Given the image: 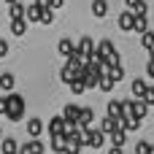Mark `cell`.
<instances>
[{
    "label": "cell",
    "instance_id": "cell-17",
    "mask_svg": "<svg viewBox=\"0 0 154 154\" xmlns=\"http://www.w3.org/2000/svg\"><path fill=\"white\" fill-rule=\"evenodd\" d=\"M24 11H27V5H24V3H19V0H16V3H11V5H8L11 22H14V19H24Z\"/></svg>",
    "mask_w": 154,
    "mask_h": 154
},
{
    "label": "cell",
    "instance_id": "cell-13",
    "mask_svg": "<svg viewBox=\"0 0 154 154\" xmlns=\"http://www.w3.org/2000/svg\"><path fill=\"white\" fill-rule=\"evenodd\" d=\"M19 154H43V143L35 138V141H30V143H22L19 146Z\"/></svg>",
    "mask_w": 154,
    "mask_h": 154
},
{
    "label": "cell",
    "instance_id": "cell-27",
    "mask_svg": "<svg viewBox=\"0 0 154 154\" xmlns=\"http://www.w3.org/2000/svg\"><path fill=\"white\" fill-rule=\"evenodd\" d=\"M125 143H127V133H125V130H116V133L111 135V146H116V149H122Z\"/></svg>",
    "mask_w": 154,
    "mask_h": 154
},
{
    "label": "cell",
    "instance_id": "cell-2",
    "mask_svg": "<svg viewBox=\"0 0 154 154\" xmlns=\"http://www.w3.org/2000/svg\"><path fill=\"white\" fill-rule=\"evenodd\" d=\"M125 108H127V116H133L138 122H143V116L149 114V106L143 100H125Z\"/></svg>",
    "mask_w": 154,
    "mask_h": 154
},
{
    "label": "cell",
    "instance_id": "cell-14",
    "mask_svg": "<svg viewBox=\"0 0 154 154\" xmlns=\"http://www.w3.org/2000/svg\"><path fill=\"white\" fill-rule=\"evenodd\" d=\"M97 54H100L103 60H111V57L116 54V49H114L111 41H100V43H97Z\"/></svg>",
    "mask_w": 154,
    "mask_h": 154
},
{
    "label": "cell",
    "instance_id": "cell-32",
    "mask_svg": "<svg viewBox=\"0 0 154 154\" xmlns=\"http://www.w3.org/2000/svg\"><path fill=\"white\" fill-rule=\"evenodd\" d=\"M41 22H43V24H51V22H54V11H51V8H43V14H41Z\"/></svg>",
    "mask_w": 154,
    "mask_h": 154
},
{
    "label": "cell",
    "instance_id": "cell-30",
    "mask_svg": "<svg viewBox=\"0 0 154 154\" xmlns=\"http://www.w3.org/2000/svg\"><path fill=\"white\" fill-rule=\"evenodd\" d=\"M149 152H152V143H146V141L135 143V154H149Z\"/></svg>",
    "mask_w": 154,
    "mask_h": 154
},
{
    "label": "cell",
    "instance_id": "cell-8",
    "mask_svg": "<svg viewBox=\"0 0 154 154\" xmlns=\"http://www.w3.org/2000/svg\"><path fill=\"white\" fill-rule=\"evenodd\" d=\"M119 27H122L125 32H130V30L135 27V11H130V8L122 11V14H119Z\"/></svg>",
    "mask_w": 154,
    "mask_h": 154
},
{
    "label": "cell",
    "instance_id": "cell-39",
    "mask_svg": "<svg viewBox=\"0 0 154 154\" xmlns=\"http://www.w3.org/2000/svg\"><path fill=\"white\" fill-rule=\"evenodd\" d=\"M125 3H127V8H130V11H135V5H138L141 0H125Z\"/></svg>",
    "mask_w": 154,
    "mask_h": 154
},
{
    "label": "cell",
    "instance_id": "cell-31",
    "mask_svg": "<svg viewBox=\"0 0 154 154\" xmlns=\"http://www.w3.org/2000/svg\"><path fill=\"white\" fill-rule=\"evenodd\" d=\"M146 106H154V87H146V92H143V97H141Z\"/></svg>",
    "mask_w": 154,
    "mask_h": 154
},
{
    "label": "cell",
    "instance_id": "cell-5",
    "mask_svg": "<svg viewBox=\"0 0 154 154\" xmlns=\"http://www.w3.org/2000/svg\"><path fill=\"white\" fill-rule=\"evenodd\" d=\"M95 49H97V46H95V41H92V38H89V35H81V41H79V43H76V51H79V54H81V57H84V60H89V57H92V51H95Z\"/></svg>",
    "mask_w": 154,
    "mask_h": 154
},
{
    "label": "cell",
    "instance_id": "cell-18",
    "mask_svg": "<svg viewBox=\"0 0 154 154\" xmlns=\"http://www.w3.org/2000/svg\"><path fill=\"white\" fill-rule=\"evenodd\" d=\"M14 84H16L14 73H3V76H0V89H3L5 95H11V92H14Z\"/></svg>",
    "mask_w": 154,
    "mask_h": 154
},
{
    "label": "cell",
    "instance_id": "cell-22",
    "mask_svg": "<svg viewBox=\"0 0 154 154\" xmlns=\"http://www.w3.org/2000/svg\"><path fill=\"white\" fill-rule=\"evenodd\" d=\"M119 125H122L125 133H133V130H138L143 122H138V119H133V116H125V119H119Z\"/></svg>",
    "mask_w": 154,
    "mask_h": 154
},
{
    "label": "cell",
    "instance_id": "cell-12",
    "mask_svg": "<svg viewBox=\"0 0 154 154\" xmlns=\"http://www.w3.org/2000/svg\"><path fill=\"white\" fill-rule=\"evenodd\" d=\"M65 133V119L62 116H51L49 119V135H62Z\"/></svg>",
    "mask_w": 154,
    "mask_h": 154
},
{
    "label": "cell",
    "instance_id": "cell-9",
    "mask_svg": "<svg viewBox=\"0 0 154 154\" xmlns=\"http://www.w3.org/2000/svg\"><path fill=\"white\" fill-rule=\"evenodd\" d=\"M79 116H81V108H79L76 103H68L65 111H62V119L70 122V125H79Z\"/></svg>",
    "mask_w": 154,
    "mask_h": 154
},
{
    "label": "cell",
    "instance_id": "cell-23",
    "mask_svg": "<svg viewBox=\"0 0 154 154\" xmlns=\"http://www.w3.org/2000/svg\"><path fill=\"white\" fill-rule=\"evenodd\" d=\"M138 35H143V32H149V19L146 16H141V14H135V27H133Z\"/></svg>",
    "mask_w": 154,
    "mask_h": 154
},
{
    "label": "cell",
    "instance_id": "cell-28",
    "mask_svg": "<svg viewBox=\"0 0 154 154\" xmlns=\"http://www.w3.org/2000/svg\"><path fill=\"white\" fill-rule=\"evenodd\" d=\"M114 87H116V81H114L111 76H103V79H100V87H97V89H100V92H111Z\"/></svg>",
    "mask_w": 154,
    "mask_h": 154
},
{
    "label": "cell",
    "instance_id": "cell-33",
    "mask_svg": "<svg viewBox=\"0 0 154 154\" xmlns=\"http://www.w3.org/2000/svg\"><path fill=\"white\" fill-rule=\"evenodd\" d=\"M65 154H81V143H73V141H68V146H65Z\"/></svg>",
    "mask_w": 154,
    "mask_h": 154
},
{
    "label": "cell",
    "instance_id": "cell-26",
    "mask_svg": "<svg viewBox=\"0 0 154 154\" xmlns=\"http://www.w3.org/2000/svg\"><path fill=\"white\" fill-rule=\"evenodd\" d=\"M60 79H62V84H68V87H70L73 81H79V76H76V73H73V70H70L68 65H65V68L60 70Z\"/></svg>",
    "mask_w": 154,
    "mask_h": 154
},
{
    "label": "cell",
    "instance_id": "cell-35",
    "mask_svg": "<svg viewBox=\"0 0 154 154\" xmlns=\"http://www.w3.org/2000/svg\"><path fill=\"white\" fill-rule=\"evenodd\" d=\"M41 3H43L46 8H51V11H57V8H62V3H65V0H41Z\"/></svg>",
    "mask_w": 154,
    "mask_h": 154
},
{
    "label": "cell",
    "instance_id": "cell-24",
    "mask_svg": "<svg viewBox=\"0 0 154 154\" xmlns=\"http://www.w3.org/2000/svg\"><path fill=\"white\" fill-rule=\"evenodd\" d=\"M141 46H143V49H146V51H149V54L154 57V32H152V30L141 35Z\"/></svg>",
    "mask_w": 154,
    "mask_h": 154
},
{
    "label": "cell",
    "instance_id": "cell-36",
    "mask_svg": "<svg viewBox=\"0 0 154 154\" xmlns=\"http://www.w3.org/2000/svg\"><path fill=\"white\" fill-rule=\"evenodd\" d=\"M5 57H8V41L0 38V60H5Z\"/></svg>",
    "mask_w": 154,
    "mask_h": 154
},
{
    "label": "cell",
    "instance_id": "cell-15",
    "mask_svg": "<svg viewBox=\"0 0 154 154\" xmlns=\"http://www.w3.org/2000/svg\"><path fill=\"white\" fill-rule=\"evenodd\" d=\"M51 152L54 154H65V146H68V138L65 135H51Z\"/></svg>",
    "mask_w": 154,
    "mask_h": 154
},
{
    "label": "cell",
    "instance_id": "cell-37",
    "mask_svg": "<svg viewBox=\"0 0 154 154\" xmlns=\"http://www.w3.org/2000/svg\"><path fill=\"white\" fill-rule=\"evenodd\" d=\"M146 11H149V5H146V0H141V3L135 5V14H141V16H146Z\"/></svg>",
    "mask_w": 154,
    "mask_h": 154
},
{
    "label": "cell",
    "instance_id": "cell-11",
    "mask_svg": "<svg viewBox=\"0 0 154 154\" xmlns=\"http://www.w3.org/2000/svg\"><path fill=\"white\" fill-rule=\"evenodd\" d=\"M92 122H95V111H92V108H81L79 127H81V130H89V127H92Z\"/></svg>",
    "mask_w": 154,
    "mask_h": 154
},
{
    "label": "cell",
    "instance_id": "cell-42",
    "mask_svg": "<svg viewBox=\"0 0 154 154\" xmlns=\"http://www.w3.org/2000/svg\"><path fill=\"white\" fill-rule=\"evenodd\" d=\"M149 154H154V143H152V152H149Z\"/></svg>",
    "mask_w": 154,
    "mask_h": 154
},
{
    "label": "cell",
    "instance_id": "cell-29",
    "mask_svg": "<svg viewBox=\"0 0 154 154\" xmlns=\"http://www.w3.org/2000/svg\"><path fill=\"white\" fill-rule=\"evenodd\" d=\"M108 76H111V79L119 84V81L125 79V68H122V65H116V68H111V70H108Z\"/></svg>",
    "mask_w": 154,
    "mask_h": 154
},
{
    "label": "cell",
    "instance_id": "cell-20",
    "mask_svg": "<svg viewBox=\"0 0 154 154\" xmlns=\"http://www.w3.org/2000/svg\"><path fill=\"white\" fill-rule=\"evenodd\" d=\"M92 14H95L97 19H103V16L108 14V0H92Z\"/></svg>",
    "mask_w": 154,
    "mask_h": 154
},
{
    "label": "cell",
    "instance_id": "cell-25",
    "mask_svg": "<svg viewBox=\"0 0 154 154\" xmlns=\"http://www.w3.org/2000/svg\"><path fill=\"white\" fill-rule=\"evenodd\" d=\"M11 32L14 35H24L27 32V19H14L11 22Z\"/></svg>",
    "mask_w": 154,
    "mask_h": 154
},
{
    "label": "cell",
    "instance_id": "cell-41",
    "mask_svg": "<svg viewBox=\"0 0 154 154\" xmlns=\"http://www.w3.org/2000/svg\"><path fill=\"white\" fill-rule=\"evenodd\" d=\"M5 3H8V5H11V3H16V0H5Z\"/></svg>",
    "mask_w": 154,
    "mask_h": 154
},
{
    "label": "cell",
    "instance_id": "cell-16",
    "mask_svg": "<svg viewBox=\"0 0 154 154\" xmlns=\"http://www.w3.org/2000/svg\"><path fill=\"white\" fill-rule=\"evenodd\" d=\"M0 149H3V154H19V141L16 138H3Z\"/></svg>",
    "mask_w": 154,
    "mask_h": 154
},
{
    "label": "cell",
    "instance_id": "cell-4",
    "mask_svg": "<svg viewBox=\"0 0 154 154\" xmlns=\"http://www.w3.org/2000/svg\"><path fill=\"white\" fill-rule=\"evenodd\" d=\"M106 116H111V119H125V116H127V108H125V100H108V108H106Z\"/></svg>",
    "mask_w": 154,
    "mask_h": 154
},
{
    "label": "cell",
    "instance_id": "cell-38",
    "mask_svg": "<svg viewBox=\"0 0 154 154\" xmlns=\"http://www.w3.org/2000/svg\"><path fill=\"white\" fill-rule=\"evenodd\" d=\"M146 73H149V79H154V57H149V65H146Z\"/></svg>",
    "mask_w": 154,
    "mask_h": 154
},
{
    "label": "cell",
    "instance_id": "cell-44",
    "mask_svg": "<svg viewBox=\"0 0 154 154\" xmlns=\"http://www.w3.org/2000/svg\"><path fill=\"white\" fill-rule=\"evenodd\" d=\"M32 3H41V0H32Z\"/></svg>",
    "mask_w": 154,
    "mask_h": 154
},
{
    "label": "cell",
    "instance_id": "cell-3",
    "mask_svg": "<svg viewBox=\"0 0 154 154\" xmlns=\"http://www.w3.org/2000/svg\"><path fill=\"white\" fill-rule=\"evenodd\" d=\"M106 138H108V135H103L100 130L89 127V130H87V138H84V146H89V149H100V146H106Z\"/></svg>",
    "mask_w": 154,
    "mask_h": 154
},
{
    "label": "cell",
    "instance_id": "cell-40",
    "mask_svg": "<svg viewBox=\"0 0 154 154\" xmlns=\"http://www.w3.org/2000/svg\"><path fill=\"white\" fill-rule=\"evenodd\" d=\"M108 154H125V152H122V149H116V146H111V152H108Z\"/></svg>",
    "mask_w": 154,
    "mask_h": 154
},
{
    "label": "cell",
    "instance_id": "cell-19",
    "mask_svg": "<svg viewBox=\"0 0 154 154\" xmlns=\"http://www.w3.org/2000/svg\"><path fill=\"white\" fill-rule=\"evenodd\" d=\"M57 51H60L62 57H70V54L76 51V46H73V41H70V38H62V41L57 43Z\"/></svg>",
    "mask_w": 154,
    "mask_h": 154
},
{
    "label": "cell",
    "instance_id": "cell-43",
    "mask_svg": "<svg viewBox=\"0 0 154 154\" xmlns=\"http://www.w3.org/2000/svg\"><path fill=\"white\" fill-rule=\"evenodd\" d=\"M0 141H3V133H0Z\"/></svg>",
    "mask_w": 154,
    "mask_h": 154
},
{
    "label": "cell",
    "instance_id": "cell-1",
    "mask_svg": "<svg viewBox=\"0 0 154 154\" xmlns=\"http://www.w3.org/2000/svg\"><path fill=\"white\" fill-rule=\"evenodd\" d=\"M3 116L11 119V122H19V119L24 116V97L16 95V92L5 95V97H3Z\"/></svg>",
    "mask_w": 154,
    "mask_h": 154
},
{
    "label": "cell",
    "instance_id": "cell-7",
    "mask_svg": "<svg viewBox=\"0 0 154 154\" xmlns=\"http://www.w3.org/2000/svg\"><path fill=\"white\" fill-rule=\"evenodd\" d=\"M43 3H30L27 5V11H24V19L27 22H41V14H43Z\"/></svg>",
    "mask_w": 154,
    "mask_h": 154
},
{
    "label": "cell",
    "instance_id": "cell-10",
    "mask_svg": "<svg viewBox=\"0 0 154 154\" xmlns=\"http://www.w3.org/2000/svg\"><path fill=\"white\" fill-rule=\"evenodd\" d=\"M41 133H43V122H41L38 116H32V119L27 122V135H30V141H35Z\"/></svg>",
    "mask_w": 154,
    "mask_h": 154
},
{
    "label": "cell",
    "instance_id": "cell-34",
    "mask_svg": "<svg viewBox=\"0 0 154 154\" xmlns=\"http://www.w3.org/2000/svg\"><path fill=\"white\" fill-rule=\"evenodd\" d=\"M70 92H73V95H81V92H87L84 81H73V84H70Z\"/></svg>",
    "mask_w": 154,
    "mask_h": 154
},
{
    "label": "cell",
    "instance_id": "cell-6",
    "mask_svg": "<svg viewBox=\"0 0 154 154\" xmlns=\"http://www.w3.org/2000/svg\"><path fill=\"white\" fill-rule=\"evenodd\" d=\"M97 130H100L103 135H114L116 130H122V125H119V119H111V116H103V122L97 125Z\"/></svg>",
    "mask_w": 154,
    "mask_h": 154
},
{
    "label": "cell",
    "instance_id": "cell-21",
    "mask_svg": "<svg viewBox=\"0 0 154 154\" xmlns=\"http://www.w3.org/2000/svg\"><path fill=\"white\" fill-rule=\"evenodd\" d=\"M146 87H149V84H146L143 79H135V81H133V87H130V89H133V97H135V100H141V97H143V92H146Z\"/></svg>",
    "mask_w": 154,
    "mask_h": 154
}]
</instances>
